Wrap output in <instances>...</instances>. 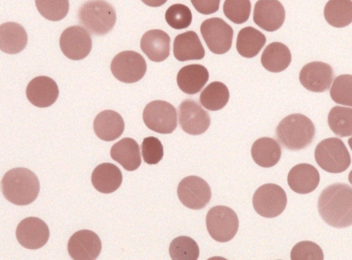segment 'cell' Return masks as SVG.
<instances>
[{
  "instance_id": "obj_15",
  "label": "cell",
  "mask_w": 352,
  "mask_h": 260,
  "mask_svg": "<svg viewBox=\"0 0 352 260\" xmlns=\"http://www.w3.org/2000/svg\"><path fill=\"white\" fill-rule=\"evenodd\" d=\"M102 244L99 237L89 230L74 233L67 244L70 257L75 260L96 259L100 253Z\"/></svg>"
},
{
  "instance_id": "obj_23",
  "label": "cell",
  "mask_w": 352,
  "mask_h": 260,
  "mask_svg": "<svg viewBox=\"0 0 352 260\" xmlns=\"http://www.w3.org/2000/svg\"><path fill=\"white\" fill-rule=\"evenodd\" d=\"M209 78L207 69L199 64L183 67L177 75V83L182 91L189 95L199 93Z\"/></svg>"
},
{
  "instance_id": "obj_18",
  "label": "cell",
  "mask_w": 352,
  "mask_h": 260,
  "mask_svg": "<svg viewBox=\"0 0 352 260\" xmlns=\"http://www.w3.org/2000/svg\"><path fill=\"white\" fill-rule=\"evenodd\" d=\"M25 93L31 104L38 108H46L56 101L59 90L53 79L41 75L33 78L29 82Z\"/></svg>"
},
{
  "instance_id": "obj_3",
  "label": "cell",
  "mask_w": 352,
  "mask_h": 260,
  "mask_svg": "<svg viewBox=\"0 0 352 260\" xmlns=\"http://www.w3.org/2000/svg\"><path fill=\"white\" fill-rule=\"evenodd\" d=\"M316 134L314 124L304 115L296 113L284 117L278 123L276 135L285 148L296 151L305 148Z\"/></svg>"
},
{
  "instance_id": "obj_26",
  "label": "cell",
  "mask_w": 352,
  "mask_h": 260,
  "mask_svg": "<svg viewBox=\"0 0 352 260\" xmlns=\"http://www.w3.org/2000/svg\"><path fill=\"white\" fill-rule=\"evenodd\" d=\"M28 34L24 27L14 22L0 25V49L8 54H16L26 47Z\"/></svg>"
},
{
  "instance_id": "obj_27",
  "label": "cell",
  "mask_w": 352,
  "mask_h": 260,
  "mask_svg": "<svg viewBox=\"0 0 352 260\" xmlns=\"http://www.w3.org/2000/svg\"><path fill=\"white\" fill-rule=\"evenodd\" d=\"M281 152L278 143L270 137L258 139L251 148L254 161L263 167H271L276 165L280 158Z\"/></svg>"
},
{
  "instance_id": "obj_17",
  "label": "cell",
  "mask_w": 352,
  "mask_h": 260,
  "mask_svg": "<svg viewBox=\"0 0 352 260\" xmlns=\"http://www.w3.org/2000/svg\"><path fill=\"white\" fill-rule=\"evenodd\" d=\"M285 11L278 0H258L254 8V22L267 32H274L283 24Z\"/></svg>"
},
{
  "instance_id": "obj_22",
  "label": "cell",
  "mask_w": 352,
  "mask_h": 260,
  "mask_svg": "<svg viewBox=\"0 0 352 260\" xmlns=\"http://www.w3.org/2000/svg\"><path fill=\"white\" fill-rule=\"evenodd\" d=\"M173 54L179 61L201 60L205 50L196 32L187 31L177 35L173 42Z\"/></svg>"
},
{
  "instance_id": "obj_31",
  "label": "cell",
  "mask_w": 352,
  "mask_h": 260,
  "mask_svg": "<svg viewBox=\"0 0 352 260\" xmlns=\"http://www.w3.org/2000/svg\"><path fill=\"white\" fill-rule=\"evenodd\" d=\"M230 97L228 87L221 82H212L201 93L199 101L207 110L216 111L223 108Z\"/></svg>"
},
{
  "instance_id": "obj_35",
  "label": "cell",
  "mask_w": 352,
  "mask_h": 260,
  "mask_svg": "<svg viewBox=\"0 0 352 260\" xmlns=\"http://www.w3.org/2000/svg\"><path fill=\"white\" fill-rule=\"evenodd\" d=\"M352 76L343 74L334 80L330 89L331 99L337 104L352 106Z\"/></svg>"
},
{
  "instance_id": "obj_41",
  "label": "cell",
  "mask_w": 352,
  "mask_h": 260,
  "mask_svg": "<svg viewBox=\"0 0 352 260\" xmlns=\"http://www.w3.org/2000/svg\"><path fill=\"white\" fill-rule=\"evenodd\" d=\"M146 5L151 7H159L164 4L167 0H141Z\"/></svg>"
},
{
  "instance_id": "obj_11",
  "label": "cell",
  "mask_w": 352,
  "mask_h": 260,
  "mask_svg": "<svg viewBox=\"0 0 352 260\" xmlns=\"http://www.w3.org/2000/svg\"><path fill=\"white\" fill-rule=\"evenodd\" d=\"M180 202L191 209L204 208L211 199V189L208 182L197 176H189L182 179L177 187Z\"/></svg>"
},
{
  "instance_id": "obj_8",
  "label": "cell",
  "mask_w": 352,
  "mask_h": 260,
  "mask_svg": "<svg viewBox=\"0 0 352 260\" xmlns=\"http://www.w3.org/2000/svg\"><path fill=\"white\" fill-rule=\"evenodd\" d=\"M142 118L148 128L161 134L172 133L177 125L175 108L162 100L149 102L144 109Z\"/></svg>"
},
{
  "instance_id": "obj_34",
  "label": "cell",
  "mask_w": 352,
  "mask_h": 260,
  "mask_svg": "<svg viewBox=\"0 0 352 260\" xmlns=\"http://www.w3.org/2000/svg\"><path fill=\"white\" fill-rule=\"evenodd\" d=\"M38 12L46 19L58 21L66 16L69 0H35Z\"/></svg>"
},
{
  "instance_id": "obj_28",
  "label": "cell",
  "mask_w": 352,
  "mask_h": 260,
  "mask_svg": "<svg viewBox=\"0 0 352 260\" xmlns=\"http://www.w3.org/2000/svg\"><path fill=\"white\" fill-rule=\"evenodd\" d=\"M292 60V55L289 48L279 42L269 44L264 49L261 62L263 67L267 71L278 73L286 69Z\"/></svg>"
},
{
  "instance_id": "obj_32",
  "label": "cell",
  "mask_w": 352,
  "mask_h": 260,
  "mask_svg": "<svg viewBox=\"0 0 352 260\" xmlns=\"http://www.w3.org/2000/svg\"><path fill=\"white\" fill-rule=\"evenodd\" d=\"M328 124L336 135L345 137L352 134V109L336 106L333 107L328 115Z\"/></svg>"
},
{
  "instance_id": "obj_25",
  "label": "cell",
  "mask_w": 352,
  "mask_h": 260,
  "mask_svg": "<svg viewBox=\"0 0 352 260\" xmlns=\"http://www.w3.org/2000/svg\"><path fill=\"white\" fill-rule=\"evenodd\" d=\"M110 155L127 171L137 169L142 162L139 145L129 137L116 143L111 148Z\"/></svg>"
},
{
  "instance_id": "obj_21",
  "label": "cell",
  "mask_w": 352,
  "mask_h": 260,
  "mask_svg": "<svg viewBox=\"0 0 352 260\" xmlns=\"http://www.w3.org/2000/svg\"><path fill=\"white\" fill-rule=\"evenodd\" d=\"M124 130L122 116L112 110L100 112L94 119V130L98 138L111 141L120 137Z\"/></svg>"
},
{
  "instance_id": "obj_2",
  "label": "cell",
  "mask_w": 352,
  "mask_h": 260,
  "mask_svg": "<svg viewBox=\"0 0 352 260\" xmlns=\"http://www.w3.org/2000/svg\"><path fill=\"white\" fill-rule=\"evenodd\" d=\"M2 193L7 200L16 205H28L37 198L40 184L30 169L17 167L8 171L1 180Z\"/></svg>"
},
{
  "instance_id": "obj_6",
  "label": "cell",
  "mask_w": 352,
  "mask_h": 260,
  "mask_svg": "<svg viewBox=\"0 0 352 260\" xmlns=\"http://www.w3.org/2000/svg\"><path fill=\"white\" fill-rule=\"evenodd\" d=\"M206 224L213 239L219 242H226L236 234L239 219L236 213L230 207L215 206L208 211Z\"/></svg>"
},
{
  "instance_id": "obj_40",
  "label": "cell",
  "mask_w": 352,
  "mask_h": 260,
  "mask_svg": "<svg viewBox=\"0 0 352 260\" xmlns=\"http://www.w3.org/2000/svg\"><path fill=\"white\" fill-rule=\"evenodd\" d=\"M192 5L199 13L210 14L219 8L220 0H190Z\"/></svg>"
},
{
  "instance_id": "obj_9",
  "label": "cell",
  "mask_w": 352,
  "mask_h": 260,
  "mask_svg": "<svg viewBox=\"0 0 352 260\" xmlns=\"http://www.w3.org/2000/svg\"><path fill=\"white\" fill-rule=\"evenodd\" d=\"M200 32L212 53L223 54L231 48L234 32L222 19L214 17L205 20L201 25Z\"/></svg>"
},
{
  "instance_id": "obj_16",
  "label": "cell",
  "mask_w": 352,
  "mask_h": 260,
  "mask_svg": "<svg viewBox=\"0 0 352 260\" xmlns=\"http://www.w3.org/2000/svg\"><path fill=\"white\" fill-rule=\"evenodd\" d=\"M333 79L332 67L323 62L315 61L305 64L300 70L299 80L307 90L320 93L328 90Z\"/></svg>"
},
{
  "instance_id": "obj_14",
  "label": "cell",
  "mask_w": 352,
  "mask_h": 260,
  "mask_svg": "<svg viewBox=\"0 0 352 260\" xmlns=\"http://www.w3.org/2000/svg\"><path fill=\"white\" fill-rule=\"evenodd\" d=\"M16 237L23 247L34 250L43 247L47 243L50 231L42 220L29 217L21 221L17 226Z\"/></svg>"
},
{
  "instance_id": "obj_5",
  "label": "cell",
  "mask_w": 352,
  "mask_h": 260,
  "mask_svg": "<svg viewBox=\"0 0 352 260\" xmlns=\"http://www.w3.org/2000/svg\"><path fill=\"white\" fill-rule=\"evenodd\" d=\"M314 157L322 169L332 174L346 170L351 164V156L346 147L336 137L321 141L316 147Z\"/></svg>"
},
{
  "instance_id": "obj_1",
  "label": "cell",
  "mask_w": 352,
  "mask_h": 260,
  "mask_svg": "<svg viewBox=\"0 0 352 260\" xmlns=\"http://www.w3.org/2000/svg\"><path fill=\"white\" fill-rule=\"evenodd\" d=\"M318 210L329 225L341 228L352 224V189L344 183H335L321 192Z\"/></svg>"
},
{
  "instance_id": "obj_29",
  "label": "cell",
  "mask_w": 352,
  "mask_h": 260,
  "mask_svg": "<svg viewBox=\"0 0 352 260\" xmlns=\"http://www.w3.org/2000/svg\"><path fill=\"white\" fill-rule=\"evenodd\" d=\"M265 43V36L258 29L249 26L239 31L236 47L241 56L250 58L259 53Z\"/></svg>"
},
{
  "instance_id": "obj_33",
  "label": "cell",
  "mask_w": 352,
  "mask_h": 260,
  "mask_svg": "<svg viewBox=\"0 0 352 260\" xmlns=\"http://www.w3.org/2000/svg\"><path fill=\"white\" fill-rule=\"evenodd\" d=\"M169 254L173 260H196L199 255V248L192 238L179 236L171 241Z\"/></svg>"
},
{
  "instance_id": "obj_10",
  "label": "cell",
  "mask_w": 352,
  "mask_h": 260,
  "mask_svg": "<svg viewBox=\"0 0 352 260\" xmlns=\"http://www.w3.org/2000/svg\"><path fill=\"white\" fill-rule=\"evenodd\" d=\"M111 71L119 81L134 83L140 80L145 75L146 63L139 53L134 51H124L113 58Z\"/></svg>"
},
{
  "instance_id": "obj_24",
  "label": "cell",
  "mask_w": 352,
  "mask_h": 260,
  "mask_svg": "<svg viewBox=\"0 0 352 260\" xmlns=\"http://www.w3.org/2000/svg\"><path fill=\"white\" fill-rule=\"evenodd\" d=\"M91 180L97 191L103 193H110L116 191L121 185L122 174L116 165L104 163L94 169Z\"/></svg>"
},
{
  "instance_id": "obj_20",
  "label": "cell",
  "mask_w": 352,
  "mask_h": 260,
  "mask_svg": "<svg viewBox=\"0 0 352 260\" xmlns=\"http://www.w3.org/2000/svg\"><path fill=\"white\" fill-rule=\"evenodd\" d=\"M170 38L161 29L145 32L140 40V47L148 58L153 62H162L170 54Z\"/></svg>"
},
{
  "instance_id": "obj_37",
  "label": "cell",
  "mask_w": 352,
  "mask_h": 260,
  "mask_svg": "<svg viewBox=\"0 0 352 260\" xmlns=\"http://www.w3.org/2000/svg\"><path fill=\"white\" fill-rule=\"evenodd\" d=\"M192 19L190 10L184 4H173L165 13L166 21L171 27L176 29L187 28L191 24Z\"/></svg>"
},
{
  "instance_id": "obj_13",
  "label": "cell",
  "mask_w": 352,
  "mask_h": 260,
  "mask_svg": "<svg viewBox=\"0 0 352 260\" xmlns=\"http://www.w3.org/2000/svg\"><path fill=\"white\" fill-rule=\"evenodd\" d=\"M179 123L186 133L199 135L209 128L210 117L198 102L192 99H186L179 107Z\"/></svg>"
},
{
  "instance_id": "obj_7",
  "label": "cell",
  "mask_w": 352,
  "mask_h": 260,
  "mask_svg": "<svg viewBox=\"0 0 352 260\" xmlns=\"http://www.w3.org/2000/svg\"><path fill=\"white\" fill-rule=\"evenodd\" d=\"M287 196L279 185L267 183L259 187L254 193L252 204L260 215L272 218L278 216L287 205Z\"/></svg>"
},
{
  "instance_id": "obj_19",
  "label": "cell",
  "mask_w": 352,
  "mask_h": 260,
  "mask_svg": "<svg viewBox=\"0 0 352 260\" xmlns=\"http://www.w3.org/2000/svg\"><path fill=\"white\" fill-rule=\"evenodd\" d=\"M320 182L317 169L307 163L294 166L288 173L287 183L296 193L306 194L316 189Z\"/></svg>"
},
{
  "instance_id": "obj_38",
  "label": "cell",
  "mask_w": 352,
  "mask_h": 260,
  "mask_svg": "<svg viewBox=\"0 0 352 260\" xmlns=\"http://www.w3.org/2000/svg\"><path fill=\"white\" fill-rule=\"evenodd\" d=\"M290 257L292 260L324 259L321 248L310 241H303L296 244L292 249Z\"/></svg>"
},
{
  "instance_id": "obj_39",
  "label": "cell",
  "mask_w": 352,
  "mask_h": 260,
  "mask_svg": "<svg viewBox=\"0 0 352 260\" xmlns=\"http://www.w3.org/2000/svg\"><path fill=\"white\" fill-rule=\"evenodd\" d=\"M142 155L144 161L149 165L158 163L164 156V149L161 141L155 137L144 139L142 143Z\"/></svg>"
},
{
  "instance_id": "obj_30",
  "label": "cell",
  "mask_w": 352,
  "mask_h": 260,
  "mask_svg": "<svg viewBox=\"0 0 352 260\" xmlns=\"http://www.w3.org/2000/svg\"><path fill=\"white\" fill-rule=\"evenodd\" d=\"M327 22L334 27H344L352 21L351 0H329L324 9Z\"/></svg>"
},
{
  "instance_id": "obj_4",
  "label": "cell",
  "mask_w": 352,
  "mask_h": 260,
  "mask_svg": "<svg viewBox=\"0 0 352 260\" xmlns=\"http://www.w3.org/2000/svg\"><path fill=\"white\" fill-rule=\"evenodd\" d=\"M79 23L94 35L103 36L115 25L116 14L113 6L104 0H89L78 12Z\"/></svg>"
},
{
  "instance_id": "obj_36",
  "label": "cell",
  "mask_w": 352,
  "mask_h": 260,
  "mask_svg": "<svg viewBox=\"0 0 352 260\" xmlns=\"http://www.w3.org/2000/svg\"><path fill=\"white\" fill-rule=\"evenodd\" d=\"M223 10L230 21L241 24L246 22L250 17L251 2L250 0H226Z\"/></svg>"
},
{
  "instance_id": "obj_12",
  "label": "cell",
  "mask_w": 352,
  "mask_h": 260,
  "mask_svg": "<svg viewBox=\"0 0 352 260\" xmlns=\"http://www.w3.org/2000/svg\"><path fill=\"white\" fill-rule=\"evenodd\" d=\"M59 44L63 54L73 60H80L87 57L92 47L89 34L78 25L66 28L60 35Z\"/></svg>"
}]
</instances>
